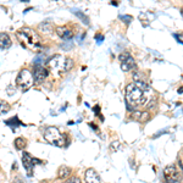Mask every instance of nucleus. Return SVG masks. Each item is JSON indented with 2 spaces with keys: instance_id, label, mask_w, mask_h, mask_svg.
Segmentation results:
<instances>
[{
  "instance_id": "nucleus-27",
  "label": "nucleus",
  "mask_w": 183,
  "mask_h": 183,
  "mask_svg": "<svg viewBox=\"0 0 183 183\" xmlns=\"http://www.w3.org/2000/svg\"><path fill=\"white\" fill-rule=\"evenodd\" d=\"M93 111H94V114H97V115H100V106L99 105H95V106L93 108Z\"/></svg>"
},
{
  "instance_id": "nucleus-2",
  "label": "nucleus",
  "mask_w": 183,
  "mask_h": 183,
  "mask_svg": "<svg viewBox=\"0 0 183 183\" xmlns=\"http://www.w3.org/2000/svg\"><path fill=\"white\" fill-rule=\"evenodd\" d=\"M16 37L25 48H28L31 50H35V51L42 48V43H40L39 35L32 28L20 29L18 32H16Z\"/></svg>"
},
{
  "instance_id": "nucleus-7",
  "label": "nucleus",
  "mask_w": 183,
  "mask_h": 183,
  "mask_svg": "<svg viewBox=\"0 0 183 183\" xmlns=\"http://www.w3.org/2000/svg\"><path fill=\"white\" fill-rule=\"evenodd\" d=\"M48 75H49L48 68H45L43 65H34V71H33L34 83H42V82H44Z\"/></svg>"
},
{
  "instance_id": "nucleus-18",
  "label": "nucleus",
  "mask_w": 183,
  "mask_h": 183,
  "mask_svg": "<svg viewBox=\"0 0 183 183\" xmlns=\"http://www.w3.org/2000/svg\"><path fill=\"white\" fill-rule=\"evenodd\" d=\"M75 15H76L77 17H78L79 20H81L82 22H83L84 25H87V26H89V20H88V17H87V16L84 15L83 12H81V11H78V10H76V11H75Z\"/></svg>"
},
{
  "instance_id": "nucleus-8",
  "label": "nucleus",
  "mask_w": 183,
  "mask_h": 183,
  "mask_svg": "<svg viewBox=\"0 0 183 183\" xmlns=\"http://www.w3.org/2000/svg\"><path fill=\"white\" fill-rule=\"evenodd\" d=\"M22 164H23V166L26 168V172H27V176L28 177H32L33 176V167H34V158L31 156L29 153H23L22 154Z\"/></svg>"
},
{
  "instance_id": "nucleus-29",
  "label": "nucleus",
  "mask_w": 183,
  "mask_h": 183,
  "mask_svg": "<svg viewBox=\"0 0 183 183\" xmlns=\"http://www.w3.org/2000/svg\"><path fill=\"white\" fill-rule=\"evenodd\" d=\"M89 126H90L92 128H93V130H94V131H98V127H97V126H95V125H94V123H89Z\"/></svg>"
},
{
  "instance_id": "nucleus-21",
  "label": "nucleus",
  "mask_w": 183,
  "mask_h": 183,
  "mask_svg": "<svg viewBox=\"0 0 183 183\" xmlns=\"http://www.w3.org/2000/svg\"><path fill=\"white\" fill-rule=\"evenodd\" d=\"M120 20H122L126 25H130L133 18H132V16H128V15H125V16H123V15H120Z\"/></svg>"
},
{
  "instance_id": "nucleus-28",
  "label": "nucleus",
  "mask_w": 183,
  "mask_h": 183,
  "mask_svg": "<svg viewBox=\"0 0 183 183\" xmlns=\"http://www.w3.org/2000/svg\"><path fill=\"white\" fill-rule=\"evenodd\" d=\"M61 48H62V49H71V48H72V43L68 44V45H67V44H62Z\"/></svg>"
},
{
  "instance_id": "nucleus-25",
  "label": "nucleus",
  "mask_w": 183,
  "mask_h": 183,
  "mask_svg": "<svg viewBox=\"0 0 183 183\" xmlns=\"http://www.w3.org/2000/svg\"><path fill=\"white\" fill-rule=\"evenodd\" d=\"M95 40L98 42V44H100L104 40V35L103 34H95Z\"/></svg>"
},
{
  "instance_id": "nucleus-31",
  "label": "nucleus",
  "mask_w": 183,
  "mask_h": 183,
  "mask_svg": "<svg viewBox=\"0 0 183 183\" xmlns=\"http://www.w3.org/2000/svg\"><path fill=\"white\" fill-rule=\"evenodd\" d=\"M12 170H13V171L16 170V162H13V165H12Z\"/></svg>"
},
{
  "instance_id": "nucleus-24",
  "label": "nucleus",
  "mask_w": 183,
  "mask_h": 183,
  "mask_svg": "<svg viewBox=\"0 0 183 183\" xmlns=\"http://www.w3.org/2000/svg\"><path fill=\"white\" fill-rule=\"evenodd\" d=\"M130 56H131V55L128 54V53H122V54L120 55V56H118V59H120V61H121V62H123L125 60H127V59L130 57Z\"/></svg>"
},
{
  "instance_id": "nucleus-10",
  "label": "nucleus",
  "mask_w": 183,
  "mask_h": 183,
  "mask_svg": "<svg viewBox=\"0 0 183 183\" xmlns=\"http://www.w3.org/2000/svg\"><path fill=\"white\" fill-rule=\"evenodd\" d=\"M56 33L60 38L65 39V40H70L73 37V32L71 29H68L67 27L62 26V27H56Z\"/></svg>"
},
{
  "instance_id": "nucleus-4",
  "label": "nucleus",
  "mask_w": 183,
  "mask_h": 183,
  "mask_svg": "<svg viewBox=\"0 0 183 183\" xmlns=\"http://www.w3.org/2000/svg\"><path fill=\"white\" fill-rule=\"evenodd\" d=\"M34 83V78H33V73H31L28 70H21L20 73L17 75L16 78V85L20 88L22 92H27Z\"/></svg>"
},
{
  "instance_id": "nucleus-26",
  "label": "nucleus",
  "mask_w": 183,
  "mask_h": 183,
  "mask_svg": "<svg viewBox=\"0 0 183 183\" xmlns=\"http://www.w3.org/2000/svg\"><path fill=\"white\" fill-rule=\"evenodd\" d=\"M12 183H25V181L22 180L21 177H15L13 178V181H12Z\"/></svg>"
},
{
  "instance_id": "nucleus-30",
  "label": "nucleus",
  "mask_w": 183,
  "mask_h": 183,
  "mask_svg": "<svg viewBox=\"0 0 183 183\" xmlns=\"http://www.w3.org/2000/svg\"><path fill=\"white\" fill-rule=\"evenodd\" d=\"M111 5H114V6H117L118 4H117V1H111Z\"/></svg>"
},
{
  "instance_id": "nucleus-23",
  "label": "nucleus",
  "mask_w": 183,
  "mask_h": 183,
  "mask_svg": "<svg viewBox=\"0 0 183 183\" xmlns=\"http://www.w3.org/2000/svg\"><path fill=\"white\" fill-rule=\"evenodd\" d=\"M118 146H120V142H114V143H111V145H110V149H111V152H116V150L118 149Z\"/></svg>"
},
{
  "instance_id": "nucleus-35",
  "label": "nucleus",
  "mask_w": 183,
  "mask_h": 183,
  "mask_svg": "<svg viewBox=\"0 0 183 183\" xmlns=\"http://www.w3.org/2000/svg\"><path fill=\"white\" fill-rule=\"evenodd\" d=\"M181 12H182V15H183V9H182V10H181Z\"/></svg>"
},
{
  "instance_id": "nucleus-3",
  "label": "nucleus",
  "mask_w": 183,
  "mask_h": 183,
  "mask_svg": "<svg viewBox=\"0 0 183 183\" xmlns=\"http://www.w3.org/2000/svg\"><path fill=\"white\" fill-rule=\"evenodd\" d=\"M44 139L47 140L48 143L53 144L55 146H59V148L65 146V138H63V136L61 134V132L54 126L47 127L44 130Z\"/></svg>"
},
{
  "instance_id": "nucleus-13",
  "label": "nucleus",
  "mask_w": 183,
  "mask_h": 183,
  "mask_svg": "<svg viewBox=\"0 0 183 183\" xmlns=\"http://www.w3.org/2000/svg\"><path fill=\"white\" fill-rule=\"evenodd\" d=\"M134 67H136V61H134V59L132 57V56H130L127 60L121 62V68H122V71H125V72H128V71L133 70Z\"/></svg>"
},
{
  "instance_id": "nucleus-11",
  "label": "nucleus",
  "mask_w": 183,
  "mask_h": 183,
  "mask_svg": "<svg viewBox=\"0 0 183 183\" xmlns=\"http://www.w3.org/2000/svg\"><path fill=\"white\" fill-rule=\"evenodd\" d=\"M132 117L139 122H146L150 118V115L148 111H133L132 112Z\"/></svg>"
},
{
  "instance_id": "nucleus-34",
  "label": "nucleus",
  "mask_w": 183,
  "mask_h": 183,
  "mask_svg": "<svg viewBox=\"0 0 183 183\" xmlns=\"http://www.w3.org/2000/svg\"><path fill=\"white\" fill-rule=\"evenodd\" d=\"M21 1H23V3H28L29 0H21Z\"/></svg>"
},
{
  "instance_id": "nucleus-17",
  "label": "nucleus",
  "mask_w": 183,
  "mask_h": 183,
  "mask_svg": "<svg viewBox=\"0 0 183 183\" xmlns=\"http://www.w3.org/2000/svg\"><path fill=\"white\" fill-rule=\"evenodd\" d=\"M5 123H6L7 126L12 127V130H15L16 127H18L20 125H22V123L20 122V120H18V117H17V116H15V117L10 118V120H6V121H5Z\"/></svg>"
},
{
  "instance_id": "nucleus-15",
  "label": "nucleus",
  "mask_w": 183,
  "mask_h": 183,
  "mask_svg": "<svg viewBox=\"0 0 183 183\" xmlns=\"http://www.w3.org/2000/svg\"><path fill=\"white\" fill-rule=\"evenodd\" d=\"M70 173H71V168H68L66 166H61L60 170L57 172V176L60 180H66V178L70 176Z\"/></svg>"
},
{
  "instance_id": "nucleus-5",
  "label": "nucleus",
  "mask_w": 183,
  "mask_h": 183,
  "mask_svg": "<svg viewBox=\"0 0 183 183\" xmlns=\"http://www.w3.org/2000/svg\"><path fill=\"white\" fill-rule=\"evenodd\" d=\"M65 60H66V57H63L62 55H54L48 61V66L55 73L65 72Z\"/></svg>"
},
{
  "instance_id": "nucleus-12",
  "label": "nucleus",
  "mask_w": 183,
  "mask_h": 183,
  "mask_svg": "<svg viewBox=\"0 0 183 183\" xmlns=\"http://www.w3.org/2000/svg\"><path fill=\"white\" fill-rule=\"evenodd\" d=\"M11 39L7 33H0V49H7L11 47Z\"/></svg>"
},
{
  "instance_id": "nucleus-14",
  "label": "nucleus",
  "mask_w": 183,
  "mask_h": 183,
  "mask_svg": "<svg viewBox=\"0 0 183 183\" xmlns=\"http://www.w3.org/2000/svg\"><path fill=\"white\" fill-rule=\"evenodd\" d=\"M38 29L39 32H42V33H45V34H51L53 33V26L51 23H49V22H42L39 26H38Z\"/></svg>"
},
{
  "instance_id": "nucleus-33",
  "label": "nucleus",
  "mask_w": 183,
  "mask_h": 183,
  "mask_svg": "<svg viewBox=\"0 0 183 183\" xmlns=\"http://www.w3.org/2000/svg\"><path fill=\"white\" fill-rule=\"evenodd\" d=\"M180 166H181V170H182V173H183V165L180 162Z\"/></svg>"
},
{
  "instance_id": "nucleus-22",
  "label": "nucleus",
  "mask_w": 183,
  "mask_h": 183,
  "mask_svg": "<svg viewBox=\"0 0 183 183\" xmlns=\"http://www.w3.org/2000/svg\"><path fill=\"white\" fill-rule=\"evenodd\" d=\"M62 183H82L81 180L78 177H71V178H68V180H66L65 182H62Z\"/></svg>"
},
{
  "instance_id": "nucleus-1",
  "label": "nucleus",
  "mask_w": 183,
  "mask_h": 183,
  "mask_svg": "<svg viewBox=\"0 0 183 183\" xmlns=\"http://www.w3.org/2000/svg\"><path fill=\"white\" fill-rule=\"evenodd\" d=\"M125 98H126L127 109L132 112L134 111V108L144 105L148 102L146 94L142 89H139L134 83L127 84L126 89H125Z\"/></svg>"
},
{
  "instance_id": "nucleus-20",
  "label": "nucleus",
  "mask_w": 183,
  "mask_h": 183,
  "mask_svg": "<svg viewBox=\"0 0 183 183\" xmlns=\"http://www.w3.org/2000/svg\"><path fill=\"white\" fill-rule=\"evenodd\" d=\"M73 65H75V62H73V60H72V59H70V57H66V60H65V72L70 71L71 68L73 67Z\"/></svg>"
},
{
  "instance_id": "nucleus-9",
  "label": "nucleus",
  "mask_w": 183,
  "mask_h": 183,
  "mask_svg": "<svg viewBox=\"0 0 183 183\" xmlns=\"http://www.w3.org/2000/svg\"><path fill=\"white\" fill-rule=\"evenodd\" d=\"M84 177H85L87 183H102L100 176L98 175V172L94 168H88L84 173Z\"/></svg>"
},
{
  "instance_id": "nucleus-6",
  "label": "nucleus",
  "mask_w": 183,
  "mask_h": 183,
  "mask_svg": "<svg viewBox=\"0 0 183 183\" xmlns=\"http://www.w3.org/2000/svg\"><path fill=\"white\" fill-rule=\"evenodd\" d=\"M164 177L166 183H181V176L175 165H168L164 170Z\"/></svg>"
},
{
  "instance_id": "nucleus-19",
  "label": "nucleus",
  "mask_w": 183,
  "mask_h": 183,
  "mask_svg": "<svg viewBox=\"0 0 183 183\" xmlns=\"http://www.w3.org/2000/svg\"><path fill=\"white\" fill-rule=\"evenodd\" d=\"M9 110H10V105H9L6 102H4V100L0 99V115L6 114Z\"/></svg>"
},
{
  "instance_id": "nucleus-32",
  "label": "nucleus",
  "mask_w": 183,
  "mask_h": 183,
  "mask_svg": "<svg viewBox=\"0 0 183 183\" xmlns=\"http://www.w3.org/2000/svg\"><path fill=\"white\" fill-rule=\"evenodd\" d=\"M178 93H180V94H182V93H183V87H182V88L178 89Z\"/></svg>"
},
{
  "instance_id": "nucleus-16",
  "label": "nucleus",
  "mask_w": 183,
  "mask_h": 183,
  "mask_svg": "<svg viewBox=\"0 0 183 183\" xmlns=\"http://www.w3.org/2000/svg\"><path fill=\"white\" fill-rule=\"evenodd\" d=\"M26 146H27V140L23 137H18V138L15 139V148L17 150H23Z\"/></svg>"
}]
</instances>
